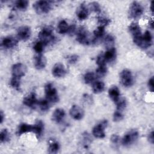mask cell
I'll return each instance as SVG.
<instances>
[{
  "label": "cell",
  "instance_id": "obj_1",
  "mask_svg": "<svg viewBox=\"0 0 154 154\" xmlns=\"http://www.w3.org/2000/svg\"><path fill=\"white\" fill-rule=\"evenodd\" d=\"M134 43L142 49H147L151 46L152 44V36L150 31H146L144 35L134 37Z\"/></svg>",
  "mask_w": 154,
  "mask_h": 154
},
{
  "label": "cell",
  "instance_id": "obj_2",
  "mask_svg": "<svg viewBox=\"0 0 154 154\" xmlns=\"http://www.w3.org/2000/svg\"><path fill=\"white\" fill-rule=\"evenodd\" d=\"M38 37L40 41L46 46L49 43H53L55 40V37L53 34V29L49 26L43 28L38 32Z\"/></svg>",
  "mask_w": 154,
  "mask_h": 154
},
{
  "label": "cell",
  "instance_id": "obj_3",
  "mask_svg": "<svg viewBox=\"0 0 154 154\" xmlns=\"http://www.w3.org/2000/svg\"><path fill=\"white\" fill-rule=\"evenodd\" d=\"M45 93L46 99L50 103H57L59 101V96L57 89L52 83H47L45 86Z\"/></svg>",
  "mask_w": 154,
  "mask_h": 154
},
{
  "label": "cell",
  "instance_id": "obj_4",
  "mask_svg": "<svg viewBox=\"0 0 154 154\" xmlns=\"http://www.w3.org/2000/svg\"><path fill=\"white\" fill-rule=\"evenodd\" d=\"M76 40L81 44L88 45L92 43L88 31L84 26H81L77 31Z\"/></svg>",
  "mask_w": 154,
  "mask_h": 154
},
{
  "label": "cell",
  "instance_id": "obj_5",
  "mask_svg": "<svg viewBox=\"0 0 154 154\" xmlns=\"http://www.w3.org/2000/svg\"><path fill=\"white\" fill-rule=\"evenodd\" d=\"M52 1H37L33 4V8L35 12L39 14H46L49 12L52 8Z\"/></svg>",
  "mask_w": 154,
  "mask_h": 154
},
{
  "label": "cell",
  "instance_id": "obj_6",
  "mask_svg": "<svg viewBox=\"0 0 154 154\" xmlns=\"http://www.w3.org/2000/svg\"><path fill=\"white\" fill-rule=\"evenodd\" d=\"M139 134L137 130L131 129L128 132L122 139V144L123 146L128 147L134 143L138 139Z\"/></svg>",
  "mask_w": 154,
  "mask_h": 154
},
{
  "label": "cell",
  "instance_id": "obj_7",
  "mask_svg": "<svg viewBox=\"0 0 154 154\" xmlns=\"http://www.w3.org/2000/svg\"><path fill=\"white\" fill-rule=\"evenodd\" d=\"M122 84L126 87H131L134 84V78L131 72L128 69H123L120 74Z\"/></svg>",
  "mask_w": 154,
  "mask_h": 154
},
{
  "label": "cell",
  "instance_id": "obj_8",
  "mask_svg": "<svg viewBox=\"0 0 154 154\" xmlns=\"http://www.w3.org/2000/svg\"><path fill=\"white\" fill-rule=\"evenodd\" d=\"M144 11L143 7L137 1H133L129 7V15L131 18L138 19L141 16Z\"/></svg>",
  "mask_w": 154,
  "mask_h": 154
},
{
  "label": "cell",
  "instance_id": "obj_9",
  "mask_svg": "<svg viewBox=\"0 0 154 154\" xmlns=\"http://www.w3.org/2000/svg\"><path fill=\"white\" fill-rule=\"evenodd\" d=\"M108 122L106 120H103L97 124L93 129L92 133L94 137L97 138H103L105 137V129L106 128Z\"/></svg>",
  "mask_w": 154,
  "mask_h": 154
},
{
  "label": "cell",
  "instance_id": "obj_10",
  "mask_svg": "<svg viewBox=\"0 0 154 154\" xmlns=\"http://www.w3.org/2000/svg\"><path fill=\"white\" fill-rule=\"evenodd\" d=\"M26 72V67L22 63L14 64L11 67L12 76L21 79L22 77L24 76Z\"/></svg>",
  "mask_w": 154,
  "mask_h": 154
},
{
  "label": "cell",
  "instance_id": "obj_11",
  "mask_svg": "<svg viewBox=\"0 0 154 154\" xmlns=\"http://www.w3.org/2000/svg\"><path fill=\"white\" fill-rule=\"evenodd\" d=\"M31 35V30L30 27L28 26H22L18 28L17 31V35L19 39L22 41L28 40Z\"/></svg>",
  "mask_w": 154,
  "mask_h": 154
},
{
  "label": "cell",
  "instance_id": "obj_12",
  "mask_svg": "<svg viewBox=\"0 0 154 154\" xmlns=\"http://www.w3.org/2000/svg\"><path fill=\"white\" fill-rule=\"evenodd\" d=\"M38 100L37 99L35 93H31L28 96H25L23 99V103L31 108H35L38 105Z\"/></svg>",
  "mask_w": 154,
  "mask_h": 154
},
{
  "label": "cell",
  "instance_id": "obj_13",
  "mask_svg": "<svg viewBox=\"0 0 154 154\" xmlns=\"http://www.w3.org/2000/svg\"><path fill=\"white\" fill-rule=\"evenodd\" d=\"M18 44L17 39L11 35L7 36L2 38L1 41V46L6 49H10L16 47Z\"/></svg>",
  "mask_w": 154,
  "mask_h": 154
},
{
  "label": "cell",
  "instance_id": "obj_14",
  "mask_svg": "<svg viewBox=\"0 0 154 154\" xmlns=\"http://www.w3.org/2000/svg\"><path fill=\"white\" fill-rule=\"evenodd\" d=\"M67 72L64 66L61 63H57L55 64L52 69V73L55 78H61L66 75Z\"/></svg>",
  "mask_w": 154,
  "mask_h": 154
},
{
  "label": "cell",
  "instance_id": "obj_15",
  "mask_svg": "<svg viewBox=\"0 0 154 154\" xmlns=\"http://www.w3.org/2000/svg\"><path fill=\"white\" fill-rule=\"evenodd\" d=\"M69 113L70 116L76 120H81L84 116V110L80 106L76 105H74L71 107Z\"/></svg>",
  "mask_w": 154,
  "mask_h": 154
},
{
  "label": "cell",
  "instance_id": "obj_16",
  "mask_svg": "<svg viewBox=\"0 0 154 154\" xmlns=\"http://www.w3.org/2000/svg\"><path fill=\"white\" fill-rule=\"evenodd\" d=\"M89 15V10L87 5L82 3L81 4L77 9L76 16L79 20H83L86 19Z\"/></svg>",
  "mask_w": 154,
  "mask_h": 154
},
{
  "label": "cell",
  "instance_id": "obj_17",
  "mask_svg": "<svg viewBox=\"0 0 154 154\" xmlns=\"http://www.w3.org/2000/svg\"><path fill=\"white\" fill-rule=\"evenodd\" d=\"M46 65V59L45 57L42 54H37L34 58V66L38 70L43 69Z\"/></svg>",
  "mask_w": 154,
  "mask_h": 154
},
{
  "label": "cell",
  "instance_id": "obj_18",
  "mask_svg": "<svg viewBox=\"0 0 154 154\" xmlns=\"http://www.w3.org/2000/svg\"><path fill=\"white\" fill-rule=\"evenodd\" d=\"M105 34V27L99 26L93 32V38L92 39L93 44H96L99 42L103 37Z\"/></svg>",
  "mask_w": 154,
  "mask_h": 154
},
{
  "label": "cell",
  "instance_id": "obj_19",
  "mask_svg": "<svg viewBox=\"0 0 154 154\" xmlns=\"http://www.w3.org/2000/svg\"><path fill=\"white\" fill-rule=\"evenodd\" d=\"M65 115L66 114L63 109L57 108L56 109H55L52 114V119L54 122L57 123H60L64 119Z\"/></svg>",
  "mask_w": 154,
  "mask_h": 154
},
{
  "label": "cell",
  "instance_id": "obj_20",
  "mask_svg": "<svg viewBox=\"0 0 154 154\" xmlns=\"http://www.w3.org/2000/svg\"><path fill=\"white\" fill-rule=\"evenodd\" d=\"M34 131V125L27 124V123H21L19 125L17 134L18 135H21L23 134L27 133V132H33Z\"/></svg>",
  "mask_w": 154,
  "mask_h": 154
},
{
  "label": "cell",
  "instance_id": "obj_21",
  "mask_svg": "<svg viewBox=\"0 0 154 154\" xmlns=\"http://www.w3.org/2000/svg\"><path fill=\"white\" fill-rule=\"evenodd\" d=\"M116 56H117V51L114 47L111 49H107V51L104 54V57L105 58L106 62H108V63L114 62L116 58Z\"/></svg>",
  "mask_w": 154,
  "mask_h": 154
},
{
  "label": "cell",
  "instance_id": "obj_22",
  "mask_svg": "<svg viewBox=\"0 0 154 154\" xmlns=\"http://www.w3.org/2000/svg\"><path fill=\"white\" fill-rule=\"evenodd\" d=\"M108 94L111 99L115 103L120 98V90L117 86L113 85L109 88L108 90Z\"/></svg>",
  "mask_w": 154,
  "mask_h": 154
},
{
  "label": "cell",
  "instance_id": "obj_23",
  "mask_svg": "<svg viewBox=\"0 0 154 154\" xmlns=\"http://www.w3.org/2000/svg\"><path fill=\"white\" fill-rule=\"evenodd\" d=\"M91 141H92V138H91L90 135L88 132H85L82 134L81 144L82 145V147L84 149H88V147L90 146V145L91 144Z\"/></svg>",
  "mask_w": 154,
  "mask_h": 154
},
{
  "label": "cell",
  "instance_id": "obj_24",
  "mask_svg": "<svg viewBox=\"0 0 154 154\" xmlns=\"http://www.w3.org/2000/svg\"><path fill=\"white\" fill-rule=\"evenodd\" d=\"M128 29L130 33L132 35L133 38L141 35V31L140 26L137 23H135V22L131 23L129 25Z\"/></svg>",
  "mask_w": 154,
  "mask_h": 154
},
{
  "label": "cell",
  "instance_id": "obj_25",
  "mask_svg": "<svg viewBox=\"0 0 154 154\" xmlns=\"http://www.w3.org/2000/svg\"><path fill=\"white\" fill-rule=\"evenodd\" d=\"M44 130V123L41 120H38L36 121L34 125V131L33 132L35 134L37 138H40L43 134Z\"/></svg>",
  "mask_w": 154,
  "mask_h": 154
},
{
  "label": "cell",
  "instance_id": "obj_26",
  "mask_svg": "<svg viewBox=\"0 0 154 154\" xmlns=\"http://www.w3.org/2000/svg\"><path fill=\"white\" fill-rule=\"evenodd\" d=\"M105 89V84L100 81H95L92 85V90L94 93L98 94L102 93Z\"/></svg>",
  "mask_w": 154,
  "mask_h": 154
},
{
  "label": "cell",
  "instance_id": "obj_27",
  "mask_svg": "<svg viewBox=\"0 0 154 154\" xmlns=\"http://www.w3.org/2000/svg\"><path fill=\"white\" fill-rule=\"evenodd\" d=\"M115 43V39L114 37L110 34L107 35L103 39V45L106 49H111L112 48H114Z\"/></svg>",
  "mask_w": 154,
  "mask_h": 154
},
{
  "label": "cell",
  "instance_id": "obj_28",
  "mask_svg": "<svg viewBox=\"0 0 154 154\" xmlns=\"http://www.w3.org/2000/svg\"><path fill=\"white\" fill-rule=\"evenodd\" d=\"M69 25L65 20H61L58 24V31L60 34L67 33L69 29Z\"/></svg>",
  "mask_w": 154,
  "mask_h": 154
},
{
  "label": "cell",
  "instance_id": "obj_29",
  "mask_svg": "<svg viewBox=\"0 0 154 154\" xmlns=\"http://www.w3.org/2000/svg\"><path fill=\"white\" fill-rule=\"evenodd\" d=\"M60 149V144L56 141H52L49 144L48 152L49 153H57Z\"/></svg>",
  "mask_w": 154,
  "mask_h": 154
},
{
  "label": "cell",
  "instance_id": "obj_30",
  "mask_svg": "<svg viewBox=\"0 0 154 154\" xmlns=\"http://www.w3.org/2000/svg\"><path fill=\"white\" fill-rule=\"evenodd\" d=\"M49 103L47 99H42L38 100L37 105H38L42 111L46 112L49 109Z\"/></svg>",
  "mask_w": 154,
  "mask_h": 154
},
{
  "label": "cell",
  "instance_id": "obj_31",
  "mask_svg": "<svg viewBox=\"0 0 154 154\" xmlns=\"http://www.w3.org/2000/svg\"><path fill=\"white\" fill-rule=\"evenodd\" d=\"M29 2L26 0H18L15 2L16 7L20 10H25L28 6Z\"/></svg>",
  "mask_w": 154,
  "mask_h": 154
},
{
  "label": "cell",
  "instance_id": "obj_32",
  "mask_svg": "<svg viewBox=\"0 0 154 154\" xmlns=\"http://www.w3.org/2000/svg\"><path fill=\"white\" fill-rule=\"evenodd\" d=\"M117 106V110L122 111L126 106V100L123 97H120L117 102H115Z\"/></svg>",
  "mask_w": 154,
  "mask_h": 154
},
{
  "label": "cell",
  "instance_id": "obj_33",
  "mask_svg": "<svg viewBox=\"0 0 154 154\" xmlns=\"http://www.w3.org/2000/svg\"><path fill=\"white\" fill-rule=\"evenodd\" d=\"M97 23L98 24H99V26H103V27L109 24L111 22V20L109 18L104 16H97Z\"/></svg>",
  "mask_w": 154,
  "mask_h": 154
},
{
  "label": "cell",
  "instance_id": "obj_34",
  "mask_svg": "<svg viewBox=\"0 0 154 154\" xmlns=\"http://www.w3.org/2000/svg\"><path fill=\"white\" fill-rule=\"evenodd\" d=\"M95 74L92 72H88L86 73L84 76V80L85 83L88 84L93 82L95 79Z\"/></svg>",
  "mask_w": 154,
  "mask_h": 154
},
{
  "label": "cell",
  "instance_id": "obj_35",
  "mask_svg": "<svg viewBox=\"0 0 154 154\" xmlns=\"http://www.w3.org/2000/svg\"><path fill=\"white\" fill-rule=\"evenodd\" d=\"M10 85L16 90H20V79L12 76L10 81Z\"/></svg>",
  "mask_w": 154,
  "mask_h": 154
},
{
  "label": "cell",
  "instance_id": "obj_36",
  "mask_svg": "<svg viewBox=\"0 0 154 154\" xmlns=\"http://www.w3.org/2000/svg\"><path fill=\"white\" fill-rule=\"evenodd\" d=\"M10 134L7 129H4L1 131L0 133V140L1 143H6L10 140Z\"/></svg>",
  "mask_w": 154,
  "mask_h": 154
},
{
  "label": "cell",
  "instance_id": "obj_37",
  "mask_svg": "<svg viewBox=\"0 0 154 154\" xmlns=\"http://www.w3.org/2000/svg\"><path fill=\"white\" fill-rule=\"evenodd\" d=\"M45 46L46 45L43 42L39 40L35 43V44L33 46V49L35 51V52L38 54L42 53Z\"/></svg>",
  "mask_w": 154,
  "mask_h": 154
},
{
  "label": "cell",
  "instance_id": "obj_38",
  "mask_svg": "<svg viewBox=\"0 0 154 154\" xmlns=\"http://www.w3.org/2000/svg\"><path fill=\"white\" fill-rule=\"evenodd\" d=\"M107 73V69L106 66H99L96 70V76L97 78L104 77Z\"/></svg>",
  "mask_w": 154,
  "mask_h": 154
},
{
  "label": "cell",
  "instance_id": "obj_39",
  "mask_svg": "<svg viewBox=\"0 0 154 154\" xmlns=\"http://www.w3.org/2000/svg\"><path fill=\"white\" fill-rule=\"evenodd\" d=\"M89 8L96 13H99L100 11V6L97 2H91L88 4Z\"/></svg>",
  "mask_w": 154,
  "mask_h": 154
},
{
  "label": "cell",
  "instance_id": "obj_40",
  "mask_svg": "<svg viewBox=\"0 0 154 154\" xmlns=\"http://www.w3.org/2000/svg\"><path fill=\"white\" fill-rule=\"evenodd\" d=\"M96 63L98 66H105L106 65V60L103 54H100L96 58Z\"/></svg>",
  "mask_w": 154,
  "mask_h": 154
},
{
  "label": "cell",
  "instance_id": "obj_41",
  "mask_svg": "<svg viewBox=\"0 0 154 154\" xmlns=\"http://www.w3.org/2000/svg\"><path fill=\"white\" fill-rule=\"evenodd\" d=\"M123 119V114H122V111L117 110L115 111L113 115V120L114 122H119Z\"/></svg>",
  "mask_w": 154,
  "mask_h": 154
},
{
  "label": "cell",
  "instance_id": "obj_42",
  "mask_svg": "<svg viewBox=\"0 0 154 154\" xmlns=\"http://www.w3.org/2000/svg\"><path fill=\"white\" fill-rule=\"evenodd\" d=\"M79 57L77 55H70L67 57V60L70 64H75L78 62Z\"/></svg>",
  "mask_w": 154,
  "mask_h": 154
},
{
  "label": "cell",
  "instance_id": "obj_43",
  "mask_svg": "<svg viewBox=\"0 0 154 154\" xmlns=\"http://www.w3.org/2000/svg\"><path fill=\"white\" fill-rule=\"evenodd\" d=\"M83 100L85 103L88 105H91L93 101L92 97L88 94H85L83 95Z\"/></svg>",
  "mask_w": 154,
  "mask_h": 154
},
{
  "label": "cell",
  "instance_id": "obj_44",
  "mask_svg": "<svg viewBox=\"0 0 154 154\" xmlns=\"http://www.w3.org/2000/svg\"><path fill=\"white\" fill-rule=\"evenodd\" d=\"M111 141L112 144H114V145H116L119 143V140H120V137L117 134H112V135L111 136Z\"/></svg>",
  "mask_w": 154,
  "mask_h": 154
},
{
  "label": "cell",
  "instance_id": "obj_45",
  "mask_svg": "<svg viewBox=\"0 0 154 154\" xmlns=\"http://www.w3.org/2000/svg\"><path fill=\"white\" fill-rule=\"evenodd\" d=\"M76 28L75 25H72L69 26V29H68V31H67V34L70 35H73L76 32Z\"/></svg>",
  "mask_w": 154,
  "mask_h": 154
},
{
  "label": "cell",
  "instance_id": "obj_46",
  "mask_svg": "<svg viewBox=\"0 0 154 154\" xmlns=\"http://www.w3.org/2000/svg\"><path fill=\"white\" fill-rule=\"evenodd\" d=\"M153 81H154V79H153V76L151 78H150L149 81H148V87H149V90L151 92H153V88H154Z\"/></svg>",
  "mask_w": 154,
  "mask_h": 154
},
{
  "label": "cell",
  "instance_id": "obj_47",
  "mask_svg": "<svg viewBox=\"0 0 154 154\" xmlns=\"http://www.w3.org/2000/svg\"><path fill=\"white\" fill-rule=\"evenodd\" d=\"M148 140L149 141L152 143L153 144L154 143V133L153 131H152L148 135Z\"/></svg>",
  "mask_w": 154,
  "mask_h": 154
},
{
  "label": "cell",
  "instance_id": "obj_48",
  "mask_svg": "<svg viewBox=\"0 0 154 154\" xmlns=\"http://www.w3.org/2000/svg\"><path fill=\"white\" fill-rule=\"evenodd\" d=\"M0 117H1V123H2L4 121V114L2 111H1L0 113Z\"/></svg>",
  "mask_w": 154,
  "mask_h": 154
},
{
  "label": "cell",
  "instance_id": "obj_49",
  "mask_svg": "<svg viewBox=\"0 0 154 154\" xmlns=\"http://www.w3.org/2000/svg\"><path fill=\"white\" fill-rule=\"evenodd\" d=\"M149 25L150 26V27H151L152 29L153 28V20H151L150 23H149Z\"/></svg>",
  "mask_w": 154,
  "mask_h": 154
}]
</instances>
